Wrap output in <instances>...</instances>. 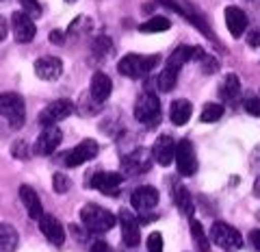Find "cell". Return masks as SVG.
I'll use <instances>...</instances> for the list:
<instances>
[{
    "instance_id": "ab89813d",
    "label": "cell",
    "mask_w": 260,
    "mask_h": 252,
    "mask_svg": "<svg viewBox=\"0 0 260 252\" xmlns=\"http://www.w3.org/2000/svg\"><path fill=\"white\" fill-rule=\"evenodd\" d=\"M7 33H9V24H7V20L0 15V42H5Z\"/></svg>"
},
{
    "instance_id": "ffe728a7",
    "label": "cell",
    "mask_w": 260,
    "mask_h": 252,
    "mask_svg": "<svg viewBox=\"0 0 260 252\" xmlns=\"http://www.w3.org/2000/svg\"><path fill=\"white\" fill-rule=\"evenodd\" d=\"M111 92H113V80L109 78V74L95 72L91 76V83H89V94H91L98 102H104V100H109Z\"/></svg>"
},
{
    "instance_id": "f35d334b",
    "label": "cell",
    "mask_w": 260,
    "mask_h": 252,
    "mask_svg": "<svg viewBox=\"0 0 260 252\" xmlns=\"http://www.w3.org/2000/svg\"><path fill=\"white\" fill-rule=\"evenodd\" d=\"M48 39H50V42L52 44H65V35L61 33V31H52V33H50V37H48Z\"/></svg>"
},
{
    "instance_id": "d590c367",
    "label": "cell",
    "mask_w": 260,
    "mask_h": 252,
    "mask_svg": "<svg viewBox=\"0 0 260 252\" xmlns=\"http://www.w3.org/2000/svg\"><path fill=\"white\" fill-rule=\"evenodd\" d=\"M245 111L249 113V116L260 118V98H247L245 100Z\"/></svg>"
},
{
    "instance_id": "60d3db41",
    "label": "cell",
    "mask_w": 260,
    "mask_h": 252,
    "mask_svg": "<svg viewBox=\"0 0 260 252\" xmlns=\"http://www.w3.org/2000/svg\"><path fill=\"white\" fill-rule=\"evenodd\" d=\"M251 243H254V248L260 252V231H254V233H251Z\"/></svg>"
},
{
    "instance_id": "9c48e42d",
    "label": "cell",
    "mask_w": 260,
    "mask_h": 252,
    "mask_svg": "<svg viewBox=\"0 0 260 252\" xmlns=\"http://www.w3.org/2000/svg\"><path fill=\"white\" fill-rule=\"evenodd\" d=\"M11 29L18 44H28L37 35V26L32 22V15H28L26 11H15L11 15Z\"/></svg>"
},
{
    "instance_id": "cb8c5ba5",
    "label": "cell",
    "mask_w": 260,
    "mask_h": 252,
    "mask_svg": "<svg viewBox=\"0 0 260 252\" xmlns=\"http://www.w3.org/2000/svg\"><path fill=\"white\" fill-rule=\"evenodd\" d=\"M18 231L11 224L0 222V252H15L18 250Z\"/></svg>"
},
{
    "instance_id": "1f68e13d",
    "label": "cell",
    "mask_w": 260,
    "mask_h": 252,
    "mask_svg": "<svg viewBox=\"0 0 260 252\" xmlns=\"http://www.w3.org/2000/svg\"><path fill=\"white\" fill-rule=\"evenodd\" d=\"M70 178L65 176V174H61V172H56L54 176H52V189L56 191V193H65V191H70Z\"/></svg>"
},
{
    "instance_id": "b9f144b4",
    "label": "cell",
    "mask_w": 260,
    "mask_h": 252,
    "mask_svg": "<svg viewBox=\"0 0 260 252\" xmlns=\"http://www.w3.org/2000/svg\"><path fill=\"white\" fill-rule=\"evenodd\" d=\"M254 196H256V198H260V176L254 181Z\"/></svg>"
},
{
    "instance_id": "74e56055",
    "label": "cell",
    "mask_w": 260,
    "mask_h": 252,
    "mask_svg": "<svg viewBox=\"0 0 260 252\" xmlns=\"http://www.w3.org/2000/svg\"><path fill=\"white\" fill-rule=\"evenodd\" d=\"M89 252H113V248L109 246L107 241H95V243H91Z\"/></svg>"
},
{
    "instance_id": "277c9868",
    "label": "cell",
    "mask_w": 260,
    "mask_h": 252,
    "mask_svg": "<svg viewBox=\"0 0 260 252\" xmlns=\"http://www.w3.org/2000/svg\"><path fill=\"white\" fill-rule=\"evenodd\" d=\"M135 118L137 122H141L148 128L158 126L160 122V100L156 94L152 92H143L135 102Z\"/></svg>"
},
{
    "instance_id": "7402d4cb",
    "label": "cell",
    "mask_w": 260,
    "mask_h": 252,
    "mask_svg": "<svg viewBox=\"0 0 260 252\" xmlns=\"http://www.w3.org/2000/svg\"><path fill=\"white\" fill-rule=\"evenodd\" d=\"M174 205L178 207L182 215L191 217L195 213V205H193V198H191V191L186 189L184 185H176L174 187Z\"/></svg>"
},
{
    "instance_id": "d6a6232c",
    "label": "cell",
    "mask_w": 260,
    "mask_h": 252,
    "mask_svg": "<svg viewBox=\"0 0 260 252\" xmlns=\"http://www.w3.org/2000/svg\"><path fill=\"white\" fill-rule=\"evenodd\" d=\"M18 3L22 5V9L28 15H32V18H39V15H42V5H39V0H18Z\"/></svg>"
},
{
    "instance_id": "f1b7e54d",
    "label": "cell",
    "mask_w": 260,
    "mask_h": 252,
    "mask_svg": "<svg viewBox=\"0 0 260 252\" xmlns=\"http://www.w3.org/2000/svg\"><path fill=\"white\" fill-rule=\"evenodd\" d=\"M100 104L102 102H98L91 94H83L78 102V111H80V116H95L100 111Z\"/></svg>"
},
{
    "instance_id": "8d00e7d4",
    "label": "cell",
    "mask_w": 260,
    "mask_h": 252,
    "mask_svg": "<svg viewBox=\"0 0 260 252\" xmlns=\"http://www.w3.org/2000/svg\"><path fill=\"white\" fill-rule=\"evenodd\" d=\"M247 46L249 48H258L260 46V29H251L247 33Z\"/></svg>"
},
{
    "instance_id": "52a82bcc",
    "label": "cell",
    "mask_w": 260,
    "mask_h": 252,
    "mask_svg": "<svg viewBox=\"0 0 260 252\" xmlns=\"http://www.w3.org/2000/svg\"><path fill=\"white\" fill-rule=\"evenodd\" d=\"M210 239H213L219 248L225 250H237L243 246V237L241 233L234 229V226L225 224V222H215L213 229H210Z\"/></svg>"
},
{
    "instance_id": "836d02e7",
    "label": "cell",
    "mask_w": 260,
    "mask_h": 252,
    "mask_svg": "<svg viewBox=\"0 0 260 252\" xmlns=\"http://www.w3.org/2000/svg\"><path fill=\"white\" fill-rule=\"evenodd\" d=\"M200 61H202V70H204L206 74H213V72H217V70H219V61L215 59V57L204 54Z\"/></svg>"
},
{
    "instance_id": "ba28073f",
    "label": "cell",
    "mask_w": 260,
    "mask_h": 252,
    "mask_svg": "<svg viewBox=\"0 0 260 252\" xmlns=\"http://www.w3.org/2000/svg\"><path fill=\"white\" fill-rule=\"evenodd\" d=\"M176 167L180 176H193L198 172V157L191 139H180L176 146Z\"/></svg>"
},
{
    "instance_id": "8fae6325",
    "label": "cell",
    "mask_w": 260,
    "mask_h": 252,
    "mask_svg": "<svg viewBox=\"0 0 260 252\" xmlns=\"http://www.w3.org/2000/svg\"><path fill=\"white\" fill-rule=\"evenodd\" d=\"M121 183H124V176L117 172H98L89 178V183H85V187L102 191L104 196H117Z\"/></svg>"
},
{
    "instance_id": "f546056e",
    "label": "cell",
    "mask_w": 260,
    "mask_h": 252,
    "mask_svg": "<svg viewBox=\"0 0 260 252\" xmlns=\"http://www.w3.org/2000/svg\"><path fill=\"white\" fill-rule=\"evenodd\" d=\"M111 50H113V42L107 35H100L93 42V52H95V57H100V59H102V57H107Z\"/></svg>"
},
{
    "instance_id": "83f0119b",
    "label": "cell",
    "mask_w": 260,
    "mask_h": 252,
    "mask_svg": "<svg viewBox=\"0 0 260 252\" xmlns=\"http://www.w3.org/2000/svg\"><path fill=\"white\" fill-rule=\"evenodd\" d=\"M223 116V104H217V102H206L204 109H202V116L200 120L204 122V124H213V122L221 120Z\"/></svg>"
},
{
    "instance_id": "8992f818",
    "label": "cell",
    "mask_w": 260,
    "mask_h": 252,
    "mask_svg": "<svg viewBox=\"0 0 260 252\" xmlns=\"http://www.w3.org/2000/svg\"><path fill=\"white\" fill-rule=\"evenodd\" d=\"M98 152H100V146H98L95 139H83L78 146H74L70 152H65L61 161L65 167H78L87 163V161H91L98 157Z\"/></svg>"
},
{
    "instance_id": "ac0fdd59",
    "label": "cell",
    "mask_w": 260,
    "mask_h": 252,
    "mask_svg": "<svg viewBox=\"0 0 260 252\" xmlns=\"http://www.w3.org/2000/svg\"><path fill=\"white\" fill-rule=\"evenodd\" d=\"M247 24H249V20L243 9H239V7H234V5L225 7V26L232 37H243V33L247 31Z\"/></svg>"
},
{
    "instance_id": "30bf717a",
    "label": "cell",
    "mask_w": 260,
    "mask_h": 252,
    "mask_svg": "<svg viewBox=\"0 0 260 252\" xmlns=\"http://www.w3.org/2000/svg\"><path fill=\"white\" fill-rule=\"evenodd\" d=\"M61 142H63L61 128H56V126H44V131L39 133V137L35 139L32 152H35L37 157H50V154L61 146Z\"/></svg>"
},
{
    "instance_id": "4316f807",
    "label": "cell",
    "mask_w": 260,
    "mask_h": 252,
    "mask_svg": "<svg viewBox=\"0 0 260 252\" xmlns=\"http://www.w3.org/2000/svg\"><path fill=\"white\" fill-rule=\"evenodd\" d=\"M169 26H172V22H169L167 18L154 15V18H150L148 22L139 24V31L141 33H162V31H169Z\"/></svg>"
},
{
    "instance_id": "d4e9b609",
    "label": "cell",
    "mask_w": 260,
    "mask_h": 252,
    "mask_svg": "<svg viewBox=\"0 0 260 252\" xmlns=\"http://www.w3.org/2000/svg\"><path fill=\"white\" fill-rule=\"evenodd\" d=\"M191 237L198 252H210V241H208V235L204 233V226L193 217H191Z\"/></svg>"
},
{
    "instance_id": "7c38bea8",
    "label": "cell",
    "mask_w": 260,
    "mask_h": 252,
    "mask_svg": "<svg viewBox=\"0 0 260 252\" xmlns=\"http://www.w3.org/2000/svg\"><path fill=\"white\" fill-rule=\"evenodd\" d=\"M130 205H133L135 211H139V213H148V211L156 209V205H158L156 187H152V185L137 187V189L130 193Z\"/></svg>"
},
{
    "instance_id": "5bb4252c",
    "label": "cell",
    "mask_w": 260,
    "mask_h": 252,
    "mask_svg": "<svg viewBox=\"0 0 260 252\" xmlns=\"http://www.w3.org/2000/svg\"><path fill=\"white\" fill-rule=\"evenodd\" d=\"M176 142H174V137H169V135H160L156 142H154L152 146V159L156 161L158 165L162 167H167V165H172L174 161H176Z\"/></svg>"
},
{
    "instance_id": "7a4b0ae2",
    "label": "cell",
    "mask_w": 260,
    "mask_h": 252,
    "mask_svg": "<svg viewBox=\"0 0 260 252\" xmlns=\"http://www.w3.org/2000/svg\"><path fill=\"white\" fill-rule=\"evenodd\" d=\"M80 222H83V226L89 233L102 235L117 224V217L109 209H104L100 205H85L80 209Z\"/></svg>"
},
{
    "instance_id": "e575fe53",
    "label": "cell",
    "mask_w": 260,
    "mask_h": 252,
    "mask_svg": "<svg viewBox=\"0 0 260 252\" xmlns=\"http://www.w3.org/2000/svg\"><path fill=\"white\" fill-rule=\"evenodd\" d=\"M148 252H162V235L152 233L148 237Z\"/></svg>"
},
{
    "instance_id": "484cf974",
    "label": "cell",
    "mask_w": 260,
    "mask_h": 252,
    "mask_svg": "<svg viewBox=\"0 0 260 252\" xmlns=\"http://www.w3.org/2000/svg\"><path fill=\"white\" fill-rule=\"evenodd\" d=\"M178 72H180V70H176V68H172V66H167V63H165V70H162L158 74V78H156V85H158L160 92H172V89L176 87Z\"/></svg>"
},
{
    "instance_id": "7bdbcfd3",
    "label": "cell",
    "mask_w": 260,
    "mask_h": 252,
    "mask_svg": "<svg viewBox=\"0 0 260 252\" xmlns=\"http://www.w3.org/2000/svg\"><path fill=\"white\" fill-rule=\"evenodd\" d=\"M65 3H74V0H65Z\"/></svg>"
},
{
    "instance_id": "44dd1931",
    "label": "cell",
    "mask_w": 260,
    "mask_h": 252,
    "mask_svg": "<svg viewBox=\"0 0 260 252\" xmlns=\"http://www.w3.org/2000/svg\"><path fill=\"white\" fill-rule=\"evenodd\" d=\"M191 113H193V104L184 98H178L172 102V107H169V120H172L176 126H184L186 122L191 120Z\"/></svg>"
},
{
    "instance_id": "d6986e66",
    "label": "cell",
    "mask_w": 260,
    "mask_h": 252,
    "mask_svg": "<svg viewBox=\"0 0 260 252\" xmlns=\"http://www.w3.org/2000/svg\"><path fill=\"white\" fill-rule=\"evenodd\" d=\"M20 200H22L24 209H26L28 217H32V219H37L39 222V217L44 215V207H42V200H39L37 191L32 189L30 185H22L20 187Z\"/></svg>"
},
{
    "instance_id": "5b68a950",
    "label": "cell",
    "mask_w": 260,
    "mask_h": 252,
    "mask_svg": "<svg viewBox=\"0 0 260 252\" xmlns=\"http://www.w3.org/2000/svg\"><path fill=\"white\" fill-rule=\"evenodd\" d=\"M76 104L68 100V98H59V100H52L50 104H46V107L42 109V113H39L37 122L42 126H54L56 122H61L65 118H70L72 113H74Z\"/></svg>"
},
{
    "instance_id": "3957f363",
    "label": "cell",
    "mask_w": 260,
    "mask_h": 252,
    "mask_svg": "<svg viewBox=\"0 0 260 252\" xmlns=\"http://www.w3.org/2000/svg\"><path fill=\"white\" fill-rule=\"evenodd\" d=\"M0 116L9 122L11 128H22L26 122V104L22 96L15 92L0 94Z\"/></svg>"
},
{
    "instance_id": "9a60e30c",
    "label": "cell",
    "mask_w": 260,
    "mask_h": 252,
    "mask_svg": "<svg viewBox=\"0 0 260 252\" xmlns=\"http://www.w3.org/2000/svg\"><path fill=\"white\" fill-rule=\"evenodd\" d=\"M150 167H152V159L143 148L130 152V154H126V157H121V170H124L126 174H130V176L145 174Z\"/></svg>"
},
{
    "instance_id": "2e32d148",
    "label": "cell",
    "mask_w": 260,
    "mask_h": 252,
    "mask_svg": "<svg viewBox=\"0 0 260 252\" xmlns=\"http://www.w3.org/2000/svg\"><path fill=\"white\" fill-rule=\"evenodd\" d=\"M39 231H42L44 237L50 241L52 246H56V248H61L65 243V229H63V224L54 215H50V213H44L42 217H39Z\"/></svg>"
},
{
    "instance_id": "4fadbf2b",
    "label": "cell",
    "mask_w": 260,
    "mask_h": 252,
    "mask_svg": "<svg viewBox=\"0 0 260 252\" xmlns=\"http://www.w3.org/2000/svg\"><path fill=\"white\" fill-rule=\"evenodd\" d=\"M119 229H121V239L128 248H135L139 246L141 241V233H139V219H137L128 209H121L119 211Z\"/></svg>"
},
{
    "instance_id": "603a6c76",
    "label": "cell",
    "mask_w": 260,
    "mask_h": 252,
    "mask_svg": "<svg viewBox=\"0 0 260 252\" xmlns=\"http://www.w3.org/2000/svg\"><path fill=\"white\" fill-rule=\"evenodd\" d=\"M241 94V80L237 74H225V78L221 80L219 85V98L225 100V102H232L237 100Z\"/></svg>"
},
{
    "instance_id": "6da1fadb",
    "label": "cell",
    "mask_w": 260,
    "mask_h": 252,
    "mask_svg": "<svg viewBox=\"0 0 260 252\" xmlns=\"http://www.w3.org/2000/svg\"><path fill=\"white\" fill-rule=\"evenodd\" d=\"M160 63V57L158 54H135L130 52L126 57H121L119 63H117V72L121 76H128V78H143L148 76L150 72L156 68Z\"/></svg>"
},
{
    "instance_id": "4dcf8cb0",
    "label": "cell",
    "mask_w": 260,
    "mask_h": 252,
    "mask_svg": "<svg viewBox=\"0 0 260 252\" xmlns=\"http://www.w3.org/2000/svg\"><path fill=\"white\" fill-rule=\"evenodd\" d=\"M30 152H32V148H28V144L24 142V139H18V142L11 144V154H13L15 159L26 161V159L30 157Z\"/></svg>"
},
{
    "instance_id": "e0dca14e",
    "label": "cell",
    "mask_w": 260,
    "mask_h": 252,
    "mask_svg": "<svg viewBox=\"0 0 260 252\" xmlns=\"http://www.w3.org/2000/svg\"><path fill=\"white\" fill-rule=\"evenodd\" d=\"M35 74L42 80H56L63 74V61L59 57H42L35 61Z\"/></svg>"
}]
</instances>
